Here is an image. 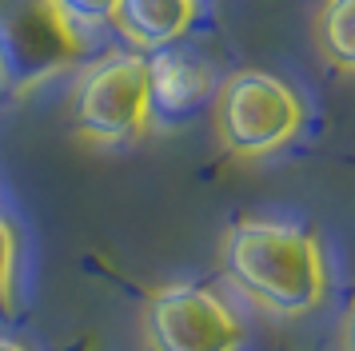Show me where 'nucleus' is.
Masks as SVG:
<instances>
[{
    "label": "nucleus",
    "mask_w": 355,
    "mask_h": 351,
    "mask_svg": "<svg viewBox=\"0 0 355 351\" xmlns=\"http://www.w3.org/2000/svg\"><path fill=\"white\" fill-rule=\"evenodd\" d=\"M224 275L243 300L284 319L311 316L327 300L323 243L295 223H236L224 239Z\"/></svg>",
    "instance_id": "f257e3e1"
},
{
    "label": "nucleus",
    "mask_w": 355,
    "mask_h": 351,
    "mask_svg": "<svg viewBox=\"0 0 355 351\" xmlns=\"http://www.w3.org/2000/svg\"><path fill=\"white\" fill-rule=\"evenodd\" d=\"M304 124V100L272 72H236L216 100V132L232 156L263 160L288 148Z\"/></svg>",
    "instance_id": "f03ea898"
},
{
    "label": "nucleus",
    "mask_w": 355,
    "mask_h": 351,
    "mask_svg": "<svg viewBox=\"0 0 355 351\" xmlns=\"http://www.w3.org/2000/svg\"><path fill=\"white\" fill-rule=\"evenodd\" d=\"M152 120L148 56L140 52H120L92 64L72 88V128L88 144H132L152 128Z\"/></svg>",
    "instance_id": "7ed1b4c3"
},
{
    "label": "nucleus",
    "mask_w": 355,
    "mask_h": 351,
    "mask_svg": "<svg viewBox=\"0 0 355 351\" xmlns=\"http://www.w3.org/2000/svg\"><path fill=\"white\" fill-rule=\"evenodd\" d=\"M144 339L148 351H240L243 323L220 291L168 284L148 300Z\"/></svg>",
    "instance_id": "20e7f679"
},
{
    "label": "nucleus",
    "mask_w": 355,
    "mask_h": 351,
    "mask_svg": "<svg viewBox=\"0 0 355 351\" xmlns=\"http://www.w3.org/2000/svg\"><path fill=\"white\" fill-rule=\"evenodd\" d=\"M216 88V76L204 60H196L176 48H160L148 60V92H152V116H188L200 108Z\"/></svg>",
    "instance_id": "39448f33"
},
{
    "label": "nucleus",
    "mask_w": 355,
    "mask_h": 351,
    "mask_svg": "<svg viewBox=\"0 0 355 351\" xmlns=\"http://www.w3.org/2000/svg\"><path fill=\"white\" fill-rule=\"evenodd\" d=\"M200 16V0H120L112 24L136 52L172 48Z\"/></svg>",
    "instance_id": "423d86ee"
},
{
    "label": "nucleus",
    "mask_w": 355,
    "mask_h": 351,
    "mask_svg": "<svg viewBox=\"0 0 355 351\" xmlns=\"http://www.w3.org/2000/svg\"><path fill=\"white\" fill-rule=\"evenodd\" d=\"M323 52L331 56L339 72L355 68V0H323L320 12Z\"/></svg>",
    "instance_id": "0eeeda50"
},
{
    "label": "nucleus",
    "mask_w": 355,
    "mask_h": 351,
    "mask_svg": "<svg viewBox=\"0 0 355 351\" xmlns=\"http://www.w3.org/2000/svg\"><path fill=\"white\" fill-rule=\"evenodd\" d=\"M44 4L64 28H100L112 24L120 0H44Z\"/></svg>",
    "instance_id": "6e6552de"
},
{
    "label": "nucleus",
    "mask_w": 355,
    "mask_h": 351,
    "mask_svg": "<svg viewBox=\"0 0 355 351\" xmlns=\"http://www.w3.org/2000/svg\"><path fill=\"white\" fill-rule=\"evenodd\" d=\"M17 259H20V243H17V228L8 216H0V311H8L17 300Z\"/></svg>",
    "instance_id": "1a4fd4ad"
},
{
    "label": "nucleus",
    "mask_w": 355,
    "mask_h": 351,
    "mask_svg": "<svg viewBox=\"0 0 355 351\" xmlns=\"http://www.w3.org/2000/svg\"><path fill=\"white\" fill-rule=\"evenodd\" d=\"M0 351H28L20 339H12V335H0Z\"/></svg>",
    "instance_id": "9d476101"
},
{
    "label": "nucleus",
    "mask_w": 355,
    "mask_h": 351,
    "mask_svg": "<svg viewBox=\"0 0 355 351\" xmlns=\"http://www.w3.org/2000/svg\"><path fill=\"white\" fill-rule=\"evenodd\" d=\"M0 92H4V64H0Z\"/></svg>",
    "instance_id": "9b49d317"
}]
</instances>
